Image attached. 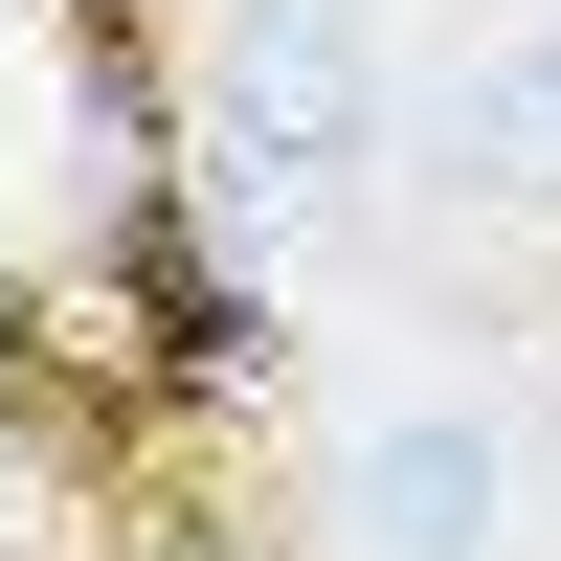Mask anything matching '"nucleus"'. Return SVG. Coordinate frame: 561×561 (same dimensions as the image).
<instances>
[{"label":"nucleus","mask_w":561,"mask_h":561,"mask_svg":"<svg viewBox=\"0 0 561 561\" xmlns=\"http://www.w3.org/2000/svg\"><path fill=\"white\" fill-rule=\"evenodd\" d=\"M382 158V45H359V0H225V68H203V180L225 225H314L337 180Z\"/></svg>","instance_id":"1"},{"label":"nucleus","mask_w":561,"mask_h":561,"mask_svg":"<svg viewBox=\"0 0 561 561\" xmlns=\"http://www.w3.org/2000/svg\"><path fill=\"white\" fill-rule=\"evenodd\" d=\"M494 427L472 404H382V427H337V517H359V561H494Z\"/></svg>","instance_id":"2"},{"label":"nucleus","mask_w":561,"mask_h":561,"mask_svg":"<svg viewBox=\"0 0 561 561\" xmlns=\"http://www.w3.org/2000/svg\"><path fill=\"white\" fill-rule=\"evenodd\" d=\"M427 135H449V180H561V23H539V45H494Z\"/></svg>","instance_id":"3"},{"label":"nucleus","mask_w":561,"mask_h":561,"mask_svg":"<svg viewBox=\"0 0 561 561\" xmlns=\"http://www.w3.org/2000/svg\"><path fill=\"white\" fill-rule=\"evenodd\" d=\"M135 314H158L180 382H225V359H248V293H225V270H180V225H135Z\"/></svg>","instance_id":"4"}]
</instances>
